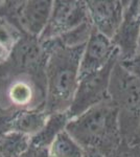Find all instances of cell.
I'll use <instances>...</instances> for the list:
<instances>
[{"mask_svg":"<svg viewBox=\"0 0 140 157\" xmlns=\"http://www.w3.org/2000/svg\"><path fill=\"white\" fill-rule=\"evenodd\" d=\"M139 52H140V39H139Z\"/></svg>","mask_w":140,"mask_h":157,"instance_id":"23","label":"cell"},{"mask_svg":"<svg viewBox=\"0 0 140 157\" xmlns=\"http://www.w3.org/2000/svg\"><path fill=\"white\" fill-rule=\"evenodd\" d=\"M86 3L93 29L112 39L123 21L126 1L89 0Z\"/></svg>","mask_w":140,"mask_h":157,"instance_id":"11","label":"cell"},{"mask_svg":"<svg viewBox=\"0 0 140 157\" xmlns=\"http://www.w3.org/2000/svg\"><path fill=\"white\" fill-rule=\"evenodd\" d=\"M29 146V136L12 131L0 139V157H21Z\"/></svg>","mask_w":140,"mask_h":157,"instance_id":"14","label":"cell"},{"mask_svg":"<svg viewBox=\"0 0 140 157\" xmlns=\"http://www.w3.org/2000/svg\"><path fill=\"white\" fill-rule=\"evenodd\" d=\"M48 58L49 52L40 38L24 35L15 45L9 59L0 66L1 81L25 75L46 84Z\"/></svg>","mask_w":140,"mask_h":157,"instance_id":"4","label":"cell"},{"mask_svg":"<svg viewBox=\"0 0 140 157\" xmlns=\"http://www.w3.org/2000/svg\"><path fill=\"white\" fill-rule=\"evenodd\" d=\"M46 84L29 75H15L1 81L2 110H32L45 108Z\"/></svg>","mask_w":140,"mask_h":157,"instance_id":"5","label":"cell"},{"mask_svg":"<svg viewBox=\"0 0 140 157\" xmlns=\"http://www.w3.org/2000/svg\"><path fill=\"white\" fill-rule=\"evenodd\" d=\"M90 21L86 1L82 0H57L53 6L49 21L42 33L40 40L55 39L70 30Z\"/></svg>","mask_w":140,"mask_h":157,"instance_id":"8","label":"cell"},{"mask_svg":"<svg viewBox=\"0 0 140 157\" xmlns=\"http://www.w3.org/2000/svg\"><path fill=\"white\" fill-rule=\"evenodd\" d=\"M48 116L49 114L45 111V108L19 110L14 120V131L32 138L42 130Z\"/></svg>","mask_w":140,"mask_h":157,"instance_id":"12","label":"cell"},{"mask_svg":"<svg viewBox=\"0 0 140 157\" xmlns=\"http://www.w3.org/2000/svg\"><path fill=\"white\" fill-rule=\"evenodd\" d=\"M53 1L50 0L4 1L0 3V16L24 35L40 38L49 21Z\"/></svg>","mask_w":140,"mask_h":157,"instance_id":"6","label":"cell"},{"mask_svg":"<svg viewBox=\"0 0 140 157\" xmlns=\"http://www.w3.org/2000/svg\"><path fill=\"white\" fill-rule=\"evenodd\" d=\"M133 141H137V143L140 144V124H139V126H138V129H137L136 133H135L134 140Z\"/></svg>","mask_w":140,"mask_h":157,"instance_id":"22","label":"cell"},{"mask_svg":"<svg viewBox=\"0 0 140 157\" xmlns=\"http://www.w3.org/2000/svg\"><path fill=\"white\" fill-rule=\"evenodd\" d=\"M119 63L127 71L140 80V52H138L131 59L119 61Z\"/></svg>","mask_w":140,"mask_h":157,"instance_id":"19","label":"cell"},{"mask_svg":"<svg viewBox=\"0 0 140 157\" xmlns=\"http://www.w3.org/2000/svg\"><path fill=\"white\" fill-rule=\"evenodd\" d=\"M11 52H12L7 48L6 46H4L2 43H0V66H1V65L3 64L7 59H9Z\"/></svg>","mask_w":140,"mask_h":157,"instance_id":"21","label":"cell"},{"mask_svg":"<svg viewBox=\"0 0 140 157\" xmlns=\"http://www.w3.org/2000/svg\"><path fill=\"white\" fill-rule=\"evenodd\" d=\"M70 120L71 118L68 112L49 114L45 126L37 135L30 138V143L36 146L50 148V146L52 145V143L58 137L59 134L66 130Z\"/></svg>","mask_w":140,"mask_h":157,"instance_id":"13","label":"cell"},{"mask_svg":"<svg viewBox=\"0 0 140 157\" xmlns=\"http://www.w3.org/2000/svg\"><path fill=\"white\" fill-rule=\"evenodd\" d=\"M109 98L118 109L123 140L133 141L140 124V80L127 71L119 61L111 75Z\"/></svg>","mask_w":140,"mask_h":157,"instance_id":"3","label":"cell"},{"mask_svg":"<svg viewBox=\"0 0 140 157\" xmlns=\"http://www.w3.org/2000/svg\"><path fill=\"white\" fill-rule=\"evenodd\" d=\"M66 131L84 151H97L104 155L123 141L118 109L110 100L71 118Z\"/></svg>","mask_w":140,"mask_h":157,"instance_id":"2","label":"cell"},{"mask_svg":"<svg viewBox=\"0 0 140 157\" xmlns=\"http://www.w3.org/2000/svg\"><path fill=\"white\" fill-rule=\"evenodd\" d=\"M19 110L0 111V139L7 133L14 131V120Z\"/></svg>","mask_w":140,"mask_h":157,"instance_id":"18","label":"cell"},{"mask_svg":"<svg viewBox=\"0 0 140 157\" xmlns=\"http://www.w3.org/2000/svg\"><path fill=\"white\" fill-rule=\"evenodd\" d=\"M0 3H1V2H0Z\"/></svg>","mask_w":140,"mask_h":157,"instance_id":"26","label":"cell"},{"mask_svg":"<svg viewBox=\"0 0 140 157\" xmlns=\"http://www.w3.org/2000/svg\"><path fill=\"white\" fill-rule=\"evenodd\" d=\"M42 42L49 52L45 73V111L48 114L67 112L80 82V66L85 45L68 47L58 38Z\"/></svg>","mask_w":140,"mask_h":157,"instance_id":"1","label":"cell"},{"mask_svg":"<svg viewBox=\"0 0 140 157\" xmlns=\"http://www.w3.org/2000/svg\"><path fill=\"white\" fill-rule=\"evenodd\" d=\"M21 157H51V155H50L49 148L36 146L30 143L28 149Z\"/></svg>","mask_w":140,"mask_h":157,"instance_id":"20","label":"cell"},{"mask_svg":"<svg viewBox=\"0 0 140 157\" xmlns=\"http://www.w3.org/2000/svg\"><path fill=\"white\" fill-rule=\"evenodd\" d=\"M118 55L113 41L93 29L84 48L80 66V78L99 71Z\"/></svg>","mask_w":140,"mask_h":157,"instance_id":"10","label":"cell"},{"mask_svg":"<svg viewBox=\"0 0 140 157\" xmlns=\"http://www.w3.org/2000/svg\"><path fill=\"white\" fill-rule=\"evenodd\" d=\"M93 30V26L90 21H87L82 25H80L76 29L70 30L59 37L58 39L60 40L62 44L68 47H78L86 45L88 42L89 38L91 36V33Z\"/></svg>","mask_w":140,"mask_h":157,"instance_id":"16","label":"cell"},{"mask_svg":"<svg viewBox=\"0 0 140 157\" xmlns=\"http://www.w3.org/2000/svg\"><path fill=\"white\" fill-rule=\"evenodd\" d=\"M118 61L119 56L116 55L103 69L80 78L72 104L67 111L70 118L76 117L88 109L110 100L109 86L111 75Z\"/></svg>","mask_w":140,"mask_h":157,"instance_id":"7","label":"cell"},{"mask_svg":"<svg viewBox=\"0 0 140 157\" xmlns=\"http://www.w3.org/2000/svg\"><path fill=\"white\" fill-rule=\"evenodd\" d=\"M140 1H126L123 21L112 38L118 50L119 61L133 58L139 52Z\"/></svg>","mask_w":140,"mask_h":157,"instance_id":"9","label":"cell"},{"mask_svg":"<svg viewBox=\"0 0 140 157\" xmlns=\"http://www.w3.org/2000/svg\"><path fill=\"white\" fill-rule=\"evenodd\" d=\"M0 111H2V109H1V107H0Z\"/></svg>","mask_w":140,"mask_h":157,"instance_id":"25","label":"cell"},{"mask_svg":"<svg viewBox=\"0 0 140 157\" xmlns=\"http://www.w3.org/2000/svg\"><path fill=\"white\" fill-rule=\"evenodd\" d=\"M85 157H140V144L123 140L115 149L105 155L97 151H88L85 152Z\"/></svg>","mask_w":140,"mask_h":157,"instance_id":"17","label":"cell"},{"mask_svg":"<svg viewBox=\"0 0 140 157\" xmlns=\"http://www.w3.org/2000/svg\"><path fill=\"white\" fill-rule=\"evenodd\" d=\"M0 85H1V77H0Z\"/></svg>","mask_w":140,"mask_h":157,"instance_id":"24","label":"cell"},{"mask_svg":"<svg viewBox=\"0 0 140 157\" xmlns=\"http://www.w3.org/2000/svg\"><path fill=\"white\" fill-rule=\"evenodd\" d=\"M51 157H85V151L67 131L59 134L49 148Z\"/></svg>","mask_w":140,"mask_h":157,"instance_id":"15","label":"cell"}]
</instances>
